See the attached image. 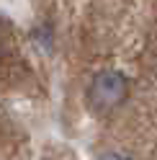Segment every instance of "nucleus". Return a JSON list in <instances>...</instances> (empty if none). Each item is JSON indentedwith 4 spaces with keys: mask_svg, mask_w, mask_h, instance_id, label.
Returning a JSON list of instances; mask_svg holds the SVG:
<instances>
[{
    "mask_svg": "<svg viewBox=\"0 0 157 160\" xmlns=\"http://www.w3.org/2000/svg\"><path fill=\"white\" fill-rule=\"evenodd\" d=\"M126 96V78L121 72L106 70V72L95 75L93 85H90V106L95 111H108L116 103H121V98Z\"/></svg>",
    "mask_w": 157,
    "mask_h": 160,
    "instance_id": "1",
    "label": "nucleus"
},
{
    "mask_svg": "<svg viewBox=\"0 0 157 160\" xmlns=\"http://www.w3.org/2000/svg\"><path fill=\"white\" fill-rule=\"evenodd\" d=\"M98 160H129V158L119 155V152H108V155H103V158H98Z\"/></svg>",
    "mask_w": 157,
    "mask_h": 160,
    "instance_id": "2",
    "label": "nucleus"
}]
</instances>
